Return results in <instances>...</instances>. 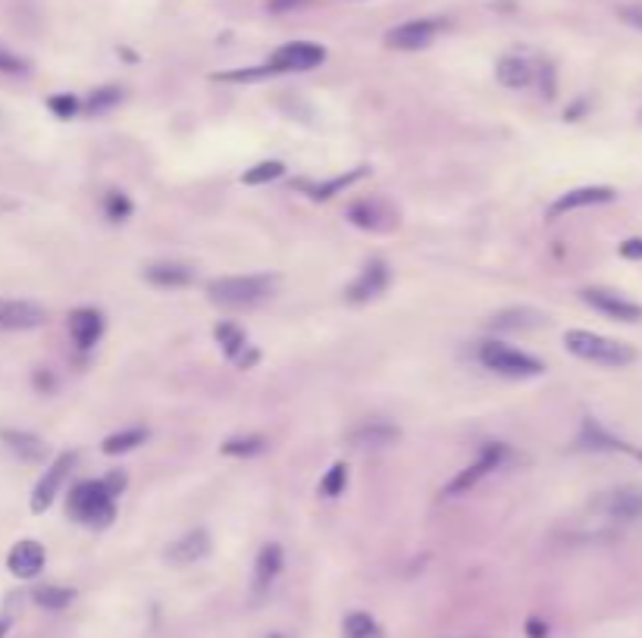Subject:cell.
<instances>
[{
  "label": "cell",
  "instance_id": "cell-1",
  "mask_svg": "<svg viewBox=\"0 0 642 638\" xmlns=\"http://www.w3.org/2000/svg\"><path fill=\"white\" fill-rule=\"evenodd\" d=\"M564 348L571 350L574 357H580V361L611 366V370H620V366L637 361V350L626 341L608 339V335H598V332H586V329H571V332H564Z\"/></svg>",
  "mask_w": 642,
  "mask_h": 638
},
{
  "label": "cell",
  "instance_id": "cell-2",
  "mask_svg": "<svg viewBox=\"0 0 642 638\" xmlns=\"http://www.w3.org/2000/svg\"><path fill=\"white\" fill-rule=\"evenodd\" d=\"M276 276H229L207 285V298L220 307H254L276 291Z\"/></svg>",
  "mask_w": 642,
  "mask_h": 638
},
{
  "label": "cell",
  "instance_id": "cell-3",
  "mask_svg": "<svg viewBox=\"0 0 642 638\" xmlns=\"http://www.w3.org/2000/svg\"><path fill=\"white\" fill-rule=\"evenodd\" d=\"M116 497L104 488V482H79L69 491L67 513L76 523L85 526H107L116 513Z\"/></svg>",
  "mask_w": 642,
  "mask_h": 638
},
{
  "label": "cell",
  "instance_id": "cell-4",
  "mask_svg": "<svg viewBox=\"0 0 642 638\" xmlns=\"http://www.w3.org/2000/svg\"><path fill=\"white\" fill-rule=\"evenodd\" d=\"M479 363L486 370L499 372V376H508V379H530V376H542V361L536 357L523 354V350H514L508 344H499V341H486L479 348Z\"/></svg>",
  "mask_w": 642,
  "mask_h": 638
},
{
  "label": "cell",
  "instance_id": "cell-5",
  "mask_svg": "<svg viewBox=\"0 0 642 638\" xmlns=\"http://www.w3.org/2000/svg\"><path fill=\"white\" fill-rule=\"evenodd\" d=\"M510 457L508 445H486L483 451H479V457L473 460L470 466H464L461 473L455 476V479L448 482V486L442 488V497H458V495H467L473 486H477L483 476H489L492 469H499L505 460Z\"/></svg>",
  "mask_w": 642,
  "mask_h": 638
},
{
  "label": "cell",
  "instance_id": "cell-6",
  "mask_svg": "<svg viewBox=\"0 0 642 638\" xmlns=\"http://www.w3.org/2000/svg\"><path fill=\"white\" fill-rule=\"evenodd\" d=\"M595 510L611 523H639L642 519V488L624 486L615 491H605L595 501Z\"/></svg>",
  "mask_w": 642,
  "mask_h": 638
},
{
  "label": "cell",
  "instance_id": "cell-7",
  "mask_svg": "<svg viewBox=\"0 0 642 638\" xmlns=\"http://www.w3.org/2000/svg\"><path fill=\"white\" fill-rule=\"evenodd\" d=\"M326 60V50L313 41H291L282 44L273 57H269V69L273 72H308L313 66H320Z\"/></svg>",
  "mask_w": 642,
  "mask_h": 638
},
{
  "label": "cell",
  "instance_id": "cell-8",
  "mask_svg": "<svg viewBox=\"0 0 642 638\" xmlns=\"http://www.w3.org/2000/svg\"><path fill=\"white\" fill-rule=\"evenodd\" d=\"M45 307L32 304V300L0 298V332H28V329L45 326Z\"/></svg>",
  "mask_w": 642,
  "mask_h": 638
},
{
  "label": "cell",
  "instance_id": "cell-9",
  "mask_svg": "<svg viewBox=\"0 0 642 638\" xmlns=\"http://www.w3.org/2000/svg\"><path fill=\"white\" fill-rule=\"evenodd\" d=\"M583 300H586L593 310L605 313L608 319L617 322H642V304L637 300H626L617 291H605V288H586L583 291Z\"/></svg>",
  "mask_w": 642,
  "mask_h": 638
},
{
  "label": "cell",
  "instance_id": "cell-10",
  "mask_svg": "<svg viewBox=\"0 0 642 638\" xmlns=\"http://www.w3.org/2000/svg\"><path fill=\"white\" fill-rule=\"evenodd\" d=\"M436 32H439V22H433V19L401 22V26L385 32V47H392V50H423V47L433 44Z\"/></svg>",
  "mask_w": 642,
  "mask_h": 638
},
{
  "label": "cell",
  "instance_id": "cell-11",
  "mask_svg": "<svg viewBox=\"0 0 642 638\" xmlns=\"http://www.w3.org/2000/svg\"><path fill=\"white\" fill-rule=\"evenodd\" d=\"M72 464H76V454H60V457L45 469V476H41L38 486H35V491H32V510L35 513H45L50 504H54L57 491H60L63 482H67Z\"/></svg>",
  "mask_w": 642,
  "mask_h": 638
},
{
  "label": "cell",
  "instance_id": "cell-12",
  "mask_svg": "<svg viewBox=\"0 0 642 638\" xmlns=\"http://www.w3.org/2000/svg\"><path fill=\"white\" fill-rule=\"evenodd\" d=\"M615 188L608 185H586V188H574V192H564L558 201L549 207V216H564V213L583 210V207H598V204H611L615 201Z\"/></svg>",
  "mask_w": 642,
  "mask_h": 638
},
{
  "label": "cell",
  "instance_id": "cell-13",
  "mask_svg": "<svg viewBox=\"0 0 642 638\" xmlns=\"http://www.w3.org/2000/svg\"><path fill=\"white\" fill-rule=\"evenodd\" d=\"M385 285H389V267L383 260H370L363 267V273L352 282V288H348V300L352 304H367V300L383 295Z\"/></svg>",
  "mask_w": 642,
  "mask_h": 638
},
{
  "label": "cell",
  "instance_id": "cell-14",
  "mask_svg": "<svg viewBox=\"0 0 642 638\" xmlns=\"http://www.w3.org/2000/svg\"><path fill=\"white\" fill-rule=\"evenodd\" d=\"M6 567H10V573L16 579H35L45 570V548L32 539L16 541L10 557H6Z\"/></svg>",
  "mask_w": 642,
  "mask_h": 638
},
{
  "label": "cell",
  "instance_id": "cell-15",
  "mask_svg": "<svg viewBox=\"0 0 642 638\" xmlns=\"http://www.w3.org/2000/svg\"><path fill=\"white\" fill-rule=\"evenodd\" d=\"M104 335V317L91 307H82L69 317V339L79 350H89L100 341Z\"/></svg>",
  "mask_w": 642,
  "mask_h": 638
},
{
  "label": "cell",
  "instance_id": "cell-16",
  "mask_svg": "<svg viewBox=\"0 0 642 638\" xmlns=\"http://www.w3.org/2000/svg\"><path fill=\"white\" fill-rule=\"evenodd\" d=\"M398 425L385 423V420H367L361 425H354L352 435H348V442L354 447H385L392 442H398Z\"/></svg>",
  "mask_w": 642,
  "mask_h": 638
},
{
  "label": "cell",
  "instance_id": "cell-17",
  "mask_svg": "<svg viewBox=\"0 0 642 638\" xmlns=\"http://www.w3.org/2000/svg\"><path fill=\"white\" fill-rule=\"evenodd\" d=\"M210 551V539L204 529H195L188 535H182L179 541H173L170 548H166V560L176 563V567H188V563L201 560L204 554Z\"/></svg>",
  "mask_w": 642,
  "mask_h": 638
},
{
  "label": "cell",
  "instance_id": "cell-18",
  "mask_svg": "<svg viewBox=\"0 0 642 638\" xmlns=\"http://www.w3.org/2000/svg\"><path fill=\"white\" fill-rule=\"evenodd\" d=\"M282 573V548L279 545H264L254 563V595H264L269 585L276 582V576Z\"/></svg>",
  "mask_w": 642,
  "mask_h": 638
},
{
  "label": "cell",
  "instance_id": "cell-19",
  "mask_svg": "<svg viewBox=\"0 0 642 638\" xmlns=\"http://www.w3.org/2000/svg\"><path fill=\"white\" fill-rule=\"evenodd\" d=\"M545 317L539 310H532V307H510V310H499L492 319H489V326L499 329V332H527V329H536L542 326Z\"/></svg>",
  "mask_w": 642,
  "mask_h": 638
},
{
  "label": "cell",
  "instance_id": "cell-20",
  "mask_svg": "<svg viewBox=\"0 0 642 638\" xmlns=\"http://www.w3.org/2000/svg\"><path fill=\"white\" fill-rule=\"evenodd\" d=\"M0 438H4L6 447H10L19 460H26V464H41V460L47 457V445L41 442L38 435H32V432L6 429V432H0Z\"/></svg>",
  "mask_w": 642,
  "mask_h": 638
},
{
  "label": "cell",
  "instance_id": "cell-21",
  "mask_svg": "<svg viewBox=\"0 0 642 638\" xmlns=\"http://www.w3.org/2000/svg\"><path fill=\"white\" fill-rule=\"evenodd\" d=\"M144 278L151 285H160V288H182V285H192L195 273L185 263H151L144 269Z\"/></svg>",
  "mask_w": 642,
  "mask_h": 638
},
{
  "label": "cell",
  "instance_id": "cell-22",
  "mask_svg": "<svg viewBox=\"0 0 642 638\" xmlns=\"http://www.w3.org/2000/svg\"><path fill=\"white\" fill-rule=\"evenodd\" d=\"M495 78H499L505 88H527L532 82V66L523 57H505L499 66H495Z\"/></svg>",
  "mask_w": 642,
  "mask_h": 638
},
{
  "label": "cell",
  "instance_id": "cell-23",
  "mask_svg": "<svg viewBox=\"0 0 642 638\" xmlns=\"http://www.w3.org/2000/svg\"><path fill=\"white\" fill-rule=\"evenodd\" d=\"M214 339H216V344H220L223 354L229 357V361H236V363H242V366H245L247 339H245L242 329L232 326V322H220V326L214 329Z\"/></svg>",
  "mask_w": 642,
  "mask_h": 638
},
{
  "label": "cell",
  "instance_id": "cell-24",
  "mask_svg": "<svg viewBox=\"0 0 642 638\" xmlns=\"http://www.w3.org/2000/svg\"><path fill=\"white\" fill-rule=\"evenodd\" d=\"M580 447L586 451H626L624 442H617L611 432H605L595 420H586L580 429Z\"/></svg>",
  "mask_w": 642,
  "mask_h": 638
},
{
  "label": "cell",
  "instance_id": "cell-25",
  "mask_svg": "<svg viewBox=\"0 0 642 638\" xmlns=\"http://www.w3.org/2000/svg\"><path fill=\"white\" fill-rule=\"evenodd\" d=\"M144 438H148V432H144V429H122V432H116V435L104 438L100 451H104L107 457H116V454H129V451H135L138 445H144Z\"/></svg>",
  "mask_w": 642,
  "mask_h": 638
},
{
  "label": "cell",
  "instance_id": "cell-26",
  "mask_svg": "<svg viewBox=\"0 0 642 638\" xmlns=\"http://www.w3.org/2000/svg\"><path fill=\"white\" fill-rule=\"evenodd\" d=\"M342 635L345 638H383L376 620L370 613H348L345 622H342Z\"/></svg>",
  "mask_w": 642,
  "mask_h": 638
},
{
  "label": "cell",
  "instance_id": "cell-27",
  "mask_svg": "<svg viewBox=\"0 0 642 638\" xmlns=\"http://www.w3.org/2000/svg\"><path fill=\"white\" fill-rule=\"evenodd\" d=\"M72 598H76V591L60 589V585H45V589L35 591V604L47 607V611H63V607L72 604Z\"/></svg>",
  "mask_w": 642,
  "mask_h": 638
},
{
  "label": "cell",
  "instance_id": "cell-28",
  "mask_svg": "<svg viewBox=\"0 0 642 638\" xmlns=\"http://www.w3.org/2000/svg\"><path fill=\"white\" fill-rule=\"evenodd\" d=\"M286 173V166L279 163V160H264V163L251 166V170H245L242 182L245 185H267V182L279 179V175Z\"/></svg>",
  "mask_w": 642,
  "mask_h": 638
},
{
  "label": "cell",
  "instance_id": "cell-29",
  "mask_svg": "<svg viewBox=\"0 0 642 638\" xmlns=\"http://www.w3.org/2000/svg\"><path fill=\"white\" fill-rule=\"evenodd\" d=\"M264 447H267V442L260 435L229 438V442L223 445V454H229V457H254V454H260Z\"/></svg>",
  "mask_w": 642,
  "mask_h": 638
},
{
  "label": "cell",
  "instance_id": "cell-30",
  "mask_svg": "<svg viewBox=\"0 0 642 638\" xmlns=\"http://www.w3.org/2000/svg\"><path fill=\"white\" fill-rule=\"evenodd\" d=\"M363 175V170H354V173H348V175H339V179H332V182H326V185H310L308 192L313 201H326V197H332V194H339V192H345L352 182H357Z\"/></svg>",
  "mask_w": 642,
  "mask_h": 638
},
{
  "label": "cell",
  "instance_id": "cell-31",
  "mask_svg": "<svg viewBox=\"0 0 642 638\" xmlns=\"http://www.w3.org/2000/svg\"><path fill=\"white\" fill-rule=\"evenodd\" d=\"M345 486H348V466L332 464V469L323 476V482H320V491H323L326 497H339L342 491H345Z\"/></svg>",
  "mask_w": 642,
  "mask_h": 638
},
{
  "label": "cell",
  "instance_id": "cell-32",
  "mask_svg": "<svg viewBox=\"0 0 642 638\" xmlns=\"http://www.w3.org/2000/svg\"><path fill=\"white\" fill-rule=\"evenodd\" d=\"M348 216H352V223L361 225V229H379L376 204H354V207L348 210Z\"/></svg>",
  "mask_w": 642,
  "mask_h": 638
},
{
  "label": "cell",
  "instance_id": "cell-33",
  "mask_svg": "<svg viewBox=\"0 0 642 638\" xmlns=\"http://www.w3.org/2000/svg\"><path fill=\"white\" fill-rule=\"evenodd\" d=\"M120 88H100V91H94L89 98V104L85 110H91V113H100V110H111L113 104H120Z\"/></svg>",
  "mask_w": 642,
  "mask_h": 638
},
{
  "label": "cell",
  "instance_id": "cell-34",
  "mask_svg": "<svg viewBox=\"0 0 642 638\" xmlns=\"http://www.w3.org/2000/svg\"><path fill=\"white\" fill-rule=\"evenodd\" d=\"M47 107L54 110L60 120H72V116L79 113V100L72 98V94H54V98L47 100Z\"/></svg>",
  "mask_w": 642,
  "mask_h": 638
},
{
  "label": "cell",
  "instance_id": "cell-35",
  "mask_svg": "<svg viewBox=\"0 0 642 638\" xmlns=\"http://www.w3.org/2000/svg\"><path fill=\"white\" fill-rule=\"evenodd\" d=\"M129 213H132V204H129L126 194H120V192H111V194H107V216H111L113 223L126 219Z\"/></svg>",
  "mask_w": 642,
  "mask_h": 638
},
{
  "label": "cell",
  "instance_id": "cell-36",
  "mask_svg": "<svg viewBox=\"0 0 642 638\" xmlns=\"http://www.w3.org/2000/svg\"><path fill=\"white\" fill-rule=\"evenodd\" d=\"M0 72H6V76H23V72H28V63L23 60V57H16V54H10V50L0 47Z\"/></svg>",
  "mask_w": 642,
  "mask_h": 638
},
{
  "label": "cell",
  "instance_id": "cell-37",
  "mask_svg": "<svg viewBox=\"0 0 642 638\" xmlns=\"http://www.w3.org/2000/svg\"><path fill=\"white\" fill-rule=\"evenodd\" d=\"M264 76H273L269 66H258V69H238V72H226V82H254V78H264Z\"/></svg>",
  "mask_w": 642,
  "mask_h": 638
},
{
  "label": "cell",
  "instance_id": "cell-38",
  "mask_svg": "<svg viewBox=\"0 0 642 638\" xmlns=\"http://www.w3.org/2000/svg\"><path fill=\"white\" fill-rule=\"evenodd\" d=\"M620 256H626V260H642V238H626L624 245H620Z\"/></svg>",
  "mask_w": 642,
  "mask_h": 638
},
{
  "label": "cell",
  "instance_id": "cell-39",
  "mask_svg": "<svg viewBox=\"0 0 642 638\" xmlns=\"http://www.w3.org/2000/svg\"><path fill=\"white\" fill-rule=\"evenodd\" d=\"M620 19L633 28H642V6H620Z\"/></svg>",
  "mask_w": 642,
  "mask_h": 638
},
{
  "label": "cell",
  "instance_id": "cell-40",
  "mask_svg": "<svg viewBox=\"0 0 642 638\" xmlns=\"http://www.w3.org/2000/svg\"><path fill=\"white\" fill-rule=\"evenodd\" d=\"M100 482H104V488L111 491L113 497L120 495L122 488H126V476H122V473H111V476H107V479H100Z\"/></svg>",
  "mask_w": 642,
  "mask_h": 638
},
{
  "label": "cell",
  "instance_id": "cell-41",
  "mask_svg": "<svg viewBox=\"0 0 642 638\" xmlns=\"http://www.w3.org/2000/svg\"><path fill=\"white\" fill-rule=\"evenodd\" d=\"M308 0H269V10H298V6H304Z\"/></svg>",
  "mask_w": 642,
  "mask_h": 638
},
{
  "label": "cell",
  "instance_id": "cell-42",
  "mask_svg": "<svg viewBox=\"0 0 642 638\" xmlns=\"http://www.w3.org/2000/svg\"><path fill=\"white\" fill-rule=\"evenodd\" d=\"M527 633H530V638H545V635H549V626H545V622H539V620H530L527 622Z\"/></svg>",
  "mask_w": 642,
  "mask_h": 638
},
{
  "label": "cell",
  "instance_id": "cell-43",
  "mask_svg": "<svg viewBox=\"0 0 642 638\" xmlns=\"http://www.w3.org/2000/svg\"><path fill=\"white\" fill-rule=\"evenodd\" d=\"M4 633H6V620H0V638H4Z\"/></svg>",
  "mask_w": 642,
  "mask_h": 638
},
{
  "label": "cell",
  "instance_id": "cell-44",
  "mask_svg": "<svg viewBox=\"0 0 642 638\" xmlns=\"http://www.w3.org/2000/svg\"><path fill=\"white\" fill-rule=\"evenodd\" d=\"M637 457H639V460H642V451H639V454H637Z\"/></svg>",
  "mask_w": 642,
  "mask_h": 638
},
{
  "label": "cell",
  "instance_id": "cell-45",
  "mask_svg": "<svg viewBox=\"0 0 642 638\" xmlns=\"http://www.w3.org/2000/svg\"><path fill=\"white\" fill-rule=\"evenodd\" d=\"M273 638H279V635H273Z\"/></svg>",
  "mask_w": 642,
  "mask_h": 638
}]
</instances>
